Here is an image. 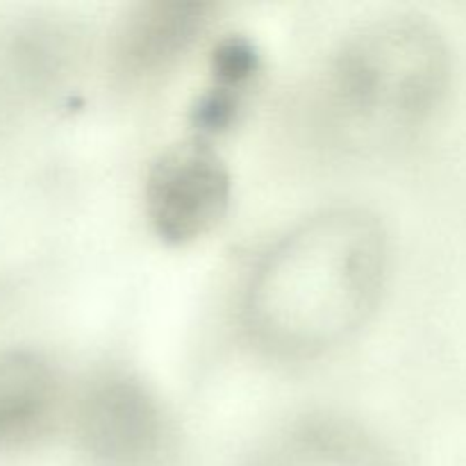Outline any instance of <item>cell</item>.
Instances as JSON below:
<instances>
[{
  "label": "cell",
  "instance_id": "4",
  "mask_svg": "<svg viewBox=\"0 0 466 466\" xmlns=\"http://www.w3.org/2000/svg\"><path fill=\"white\" fill-rule=\"evenodd\" d=\"M77 423L86 451L112 466L146 464L167 440V419L157 399L126 376H107L91 385Z\"/></svg>",
  "mask_w": 466,
  "mask_h": 466
},
{
  "label": "cell",
  "instance_id": "8",
  "mask_svg": "<svg viewBox=\"0 0 466 466\" xmlns=\"http://www.w3.org/2000/svg\"><path fill=\"white\" fill-rule=\"evenodd\" d=\"M258 68V55L244 39H228L214 53V76L221 85L241 86Z\"/></svg>",
  "mask_w": 466,
  "mask_h": 466
},
{
  "label": "cell",
  "instance_id": "7",
  "mask_svg": "<svg viewBox=\"0 0 466 466\" xmlns=\"http://www.w3.org/2000/svg\"><path fill=\"white\" fill-rule=\"evenodd\" d=\"M57 376L32 350L0 353V449L36 435L53 414Z\"/></svg>",
  "mask_w": 466,
  "mask_h": 466
},
{
  "label": "cell",
  "instance_id": "5",
  "mask_svg": "<svg viewBox=\"0 0 466 466\" xmlns=\"http://www.w3.org/2000/svg\"><path fill=\"white\" fill-rule=\"evenodd\" d=\"M208 3H146L123 21L116 36V71L127 80L157 76L177 62L209 23Z\"/></svg>",
  "mask_w": 466,
  "mask_h": 466
},
{
  "label": "cell",
  "instance_id": "1",
  "mask_svg": "<svg viewBox=\"0 0 466 466\" xmlns=\"http://www.w3.org/2000/svg\"><path fill=\"white\" fill-rule=\"evenodd\" d=\"M387 232L364 208H330L287 232L253 271L246 328L268 353L314 358L344 344L380 300Z\"/></svg>",
  "mask_w": 466,
  "mask_h": 466
},
{
  "label": "cell",
  "instance_id": "2",
  "mask_svg": "<svg viewBox=\"0 0 466 466\" xmlns=\"http://www.w3.org/2000/svg\"><path fill=\"white\" fill-rule=\"evenodd\" d=\"M446 77L449 50L432 23L380 18L341 44L328 68L326 107L353 144H390L431 116Z\"/></svg>",
  "mask_w": 466,
  "mask_h": 466
},
{
  "label": "cell",
  "instance_id": "3",
  "mask_svg": "<svg viewBox=\"0 0 466 466\" xmlns=\"http://www.w3.org/2000/svg\"><path fill=\"white\" fill-rule=\"evenodd\" d=\"M230 173L221 155L200 139L164 150L146 182V205L153 228L173 244L203 237L226 214Z\"/></svg>",
  "mask_w": 466,
  "mask_h": 466
},
{
  "label": "cell",
  "instance_id": "6",
  "mask_svg": "<svg viewBox=\"0 0 466 466\" xmlns=\"http://www.w3.org/2000/svg\"><path fill=\"white\" fill-rule=\"evenodd\" d=\"M248 466H390L380 446L355 423L308 417L267 441Z\"/></svg>",
  "mask_w": 466,
  "mask_h": 466
}]
</instances>
